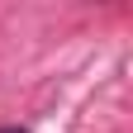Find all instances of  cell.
Listing matches in <instances>:
<instances>
[{
  "label": "cell",
  "instance_id": "cell-1",
  "mask_svg": "<svg viewBox=\"0 0 133 133\" xmlns=\"http://www.w3.org/2000/svg\"><path fill=\"white\" fill-rule=\"evenodd\" d=\"M0 133H24V128H0Z\"/></svg>",
  "mask_w": 133,
  "mask_h": 133
}]
</instances>
